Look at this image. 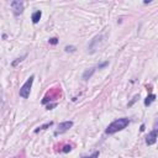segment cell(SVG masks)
Masks as SVG:
<instances>
[{
  "mask_svg": "<svg viewBox=\"0 0 158 158\" xmlns=\"http://www.w3.org/2000/svg\"><path fill=\"white\" fill-rule=\"evenodd\" d=\"M131 120L128 117H121V118H117L115 121H112L105 130V133L106 135H112V133H116L118 131H122L123 128H126L128 125H130Z\"/></svg>",
  "mask_w": 158,
  "mask_h": 158,
  "instance_id": "6da1fadb",
  "label": "cell"
},
{
  "mask_svg": "<svg viewBox=\"0 0 158 158\" xmlns=\"http://www.w3.org/2000/svg\"><path fill=\"white\" fill-rule=\"evenodd\" d=\"M60 96H62V90H60V88H51V89L44 94V96H43L41 104H42V105H47L48 102H51V101H53V100H58Z\"/></svg>",
  "mask_w": 158,
  "mask_h": 158,
  "instance_id": "7a4b0ae2",
  "label": "cell"
},
{
  "mask_svg": "<svg viewBox=\"0 0 158 158\" xmlns=\"http://www.w3.org/2000/svg\"><path fill=\"white\" fill-rule=\"evenodd\" d=\"M33 79H35V75H31V77H30V78L23 83V85L20 88L19 94H20V96H21V98L27 99V98L30 96L31 88H32V84H33Z\"/></svg>",
  "mask_w": 158,
  "mask_h": 158,
  "instance_id": "3957f363",
  "label": "cell"
},
{
  "mask_svg": "<svg viewBox=\"0 0 158 158\" xmlns=\"http://www.w3.org/2000/svg\"><path fill=\"white\" fill-rule=\"evenodd\" d=\"M102 41H104V36H102V35L95 36V37L90 41V43H89V46H88V52H89V53H95V52L99 49V47H100V44H101Z\"/></svg>",
  "mask_w": 158,
  "mask_h": 158,
  "instance_id": "277c9868",
  "label": "cell"
},
{
  "mask_svg": "<svg viewBox=\"0 0 158 158\" xmlns=\"http://www.w3.org/2000/svg\"><path fill=\"white\" fill-rule=\"evenodd\" d=\"M11 9H12L14 15H15V16H19V15H21V14L23 12L25 6H23V2H22V1H20V0H14V1H11Z\"/></svg>",
  "mask_w": 158,
  "mask_h": 158,
  "instance_id": "5b68a950",
  "label": "cell"
},
{
  "mask_svg": "<svg viewBox=\"0 0 158 158\" xmlns=\"http://www.w3.org/2000/svg\"><path fill=\"white\" fill-rule=\"evenodd\" d=\"M72 127H73V121H63V122H60L58 125V130L54 131V136H58L60 133H64V132H67Z\"/></svg>",
  "mask_w": 158,
  "mask_h": 158,
  "instance_id": "8992f818",
  "label": "cell"
},
{
  "mask_svg": "<svg viewBox=\"0 0 158 158\" xmlns=\"http://www.w3.org/2000/svg\"><path fill=\"white\" fill-rule=\"evenodd\" d=\"M157 137H158V133H157V128H153L147 136H146V144L147 146H152L157 142Z\"/></svg>",
  "mask_w": 158,
  "mask_h": 158,
  "instance_id": "52a82bcc",
  "label": "cell"
},
{
  "mask_svg": "<svg viewBox=\"0 0 158 158\" xmlns=\"http://www.w3.org/2000/svg\"><path fill=\"white\" fill-rule=\"evenodd\" d=\"M95 70H96V67H93V68H90V69H86V70L83 73V75H81L83 80H89V79L93 77V74L95 73Z\"/></svg>",
  "mask_w": 158,
  "mask_h": 158,
  "instance_id": "ba28073f",
  "label": "cell"
},
{
  "mask_svg": "<svg viewBox=\"0 0 158 158\" xmlns=\"http://www.w3.org/2000/svg\"><path fill=\"white\" fill-rule=\"evenodd\" d=\"M41 16H42V11L41 10H37V11H35L32 15H31V20H32V22L36 25V23H38V21L41 20Z\"/></svg>",
  "mask_w": 158,
  "mask_h": 158,
  "instance_id": "9c48e42d",
  "label": "cell"
},
{
  "mask_svg": "<svg viewBox=\"0 0 158 158\" xmlns=\"http://www.w3.org/2000/svg\"><path fill=\"white\" fill-rule=\"evenodd\" d=\"M156 100V94H149V95H147V98L144 99V106H149L153 101Z\"/></svg>",
  "mask_w": 158,
  "mask_h": 158,
  "instance_id": "30bf717a",
  "label": "cell"
},
{
  "mask_svg": "<svg viewBox=\"0 0 158 158\" xmlns=\"http://www.w3.org/2000/svg\"><path fill=\"white\" fill-rule=\"evenodd\" d=\"M53 125V121H49V122H47V123H44V125H42V126H38L36 130H35V133H38L40 131H43V130H47V128H49L51 126Z\"/></svg>",
  "mask_w": 158,
  "mask_h": 158,
  "instance_id": "8fae6325",
  "label": "cell"
},
{
  "mask_svg": "<svg viewBox=\"0 0 158 158\" xmlns=\"http://www.w3.org/2000/svg\"><path fill=\"white\" fill-rule=\"evenodd\" d=\"M26 57H27V54H23L22 57H20V58H16V60H14V62L11 63V65H12V67H16V65H17L19 63H21V62H22V60H23Z\"/></svg>",
  "mask_w": 158,
  "mask_h": 158,
  "instance_id": "7c38bea8",
  "label": "cell"
},
{
  "mask_svg": "<svg viewBox=\"0 0 158 158\" xmlns=\"http://www.w3.org/2000/svg\"><path fill=\"white\" fill-rule=\"evenodd\" d=\"M64 51L68 52V53H73V52L77 51V47H75V46H65V47H64Z\"/></svg>",
  "mask_w": 158,
  "mask_h": 158,
  "instance_id": "4fadbf2b",
  "label": "cell"
},
{
  "mask_svg": "<svg viewBox=\"0 0 158 158\" xmlns=\"http://www.w3.org/2000/svg\"><path fill=\"white\" fill-rule=\"evenodd\" d=\"M99 156H100V152L99 151H95L93 154H90V156H81V158H99Z\"/></svg>",
  "mask_w": 158,
  "mask_h": 158,
  "instance_id": "5bb4252c",
  "label": "cell"
},
{
  "mask_svg": "<svg viewBox=\"0 0 158 158\" xmlns=\"http://www.w3.org/2000/svg\"><path fill=\"white\" fill-rule=\"evenodd\" d=\"M138 99H139V94H136V95L132 98V100H131V101L127 104V106H132V105H133V104H135V102H136Z\"/></svg>",
  "mask_w": 158,
  "mask_h": 158,
  "instance_id": "9a60e30c",
  "label": "cell"
},
{
  "mask_svg": "<svg viewBox=\"0 0 158 158\" xmlns=\"http://www.w3.org/2000/svg\"><path fill=\"white\" fill-rule=\"evenodd\" d=\"M72 151V146L70 144H65V146H63V148L60 149V152H63V153H68V152H70Z\"/></svg>",
  "mask_w": 158,
  "mask_h": 158,
  "instance_id": "2e32d148",
  "label": "cell"
},
{
  "mask_svg": "<svg viewBox=\"0 0 158 158\" xmlns=\"http://www.w3.org/2000/svg\"><path fill=\"white\" fill-rule=\"evenodd\" d=\"M49 44H52V46H56L57 43H58V38L57 37H52V38H49Z\"/></svg>",
  "mask_w": 158,
  "mask_h": 158,
  "instance_id": "e0dca14e",
  "label": "cell"
},
{
  "mask_svg": "<svg viewBox=\"0 0 158 158\" xmlns=\"http://www.w3.org/2000/svg\"><path fill=\"white\" fill-rule=\"evenodd\" d=\"M109 65V62L106 60V62H104V63H100L98 67H96V69H102V68H105V67H107Z\"/></svg>",
  "mask_w": 158,
  "mask_h": 158,
  "instance_id": "ac0fdd59",
  "label": "cell"
},
{
  "mask_svg": "<svg viewBox=\"0 0 158 158\" xmlns=\"http://www.w3.org/2000/svg\"><path fill=\"white\" fill-rule=\"evenodd\" d=\"M56 106H57V102H54V104H51V105L48 104V105H47V110H52V109H53V107H56Z\"/></svg>",
  "mask_w": 158,
  "mask_h": 158,
  "instance_id": "d6986e66",
  "label": "cell"
},
{
  "mask_svg": "<svg viewBox=\"0 0 158 158\" xmlns=\"http://www.w3.org/2000/svg\"><path fill=\"white\" fill-rule=\"evenodd\" d=\"M144 128H146V126H144V123H142V125H141V128H139V131H141V132H143V131H144Z\"/></svg>",
  "mask_w": 158,
  "mask_h": 158,
  "instance_id": "ffe728a7",
  "label": "cell"
},
{
  "mask_svg": "<svg viewBox=\"0 0 158 158\" xmlns=\"http://www.w3.org/2000/svg\"><path fill=\"white\" fill-rule=\"evenodd\" d=\"M15 158H19V157H15Z\"/></svg>",
  "mask_w": 158,
  "mask_h": 158,
  "instance_id": "44dd1931",
  "label": "cell"
}]
</instances>
